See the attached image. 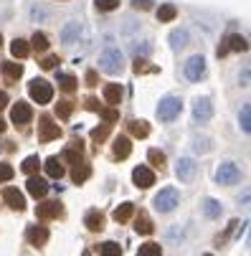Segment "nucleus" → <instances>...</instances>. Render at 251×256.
Returning a JSON list of instances; mask_svg holds the SVG:
<instances>
[{
  "mask_svg": "<svg viewBox=\"0 0 251 256\" xmlns=\"http://www.w3.org/2000/svg\"><path fill=\"white\" fill-rule=\"evenodd\" d=\"M99 114H102V120H106V124L120 120V112H117V109H99Z\"/></svg>",
  "mask_w": 251,
  "mask_h": 256,
  "instance_id": "obj_43",
  "label": "nucleus"
},
{
  "mask_svg": "<svg viewBox=\"0 0 251 256\" xmlns=\"http://www.w3.org/2000/svg\"><path fill=\"white\" fill-rule=\"evenodd\" d=\"M58 137H61V127L51 117H41L38 120V140L41 142H54Z\"/></svg>",
  "mask_w": 251,
  "mask_h": 256,
  "instance_id": "obj_5",
  "label": "nucleus"
},
{
  "mask_svg": "<svg viewBox=\"0 0 251 256\" xmlns=\"http://www.w3.org/2000/svg\"><path fill=\"white\" fill-rule=\"evenodd\" d=\"M84 256H89V254H84Z\"/></svg>",
  "mask_w": 251,
  "mask_h": 256,
  "instance_id": "obj_53",
  "label": "nucleus"
},
{
  "mask_svg": "<svg viewBox=\"0 0 251 256\" xmlns=\"http://www.w3.org/2000/svg\"><path fill=\"white\" fill-rule=\"evenodd\" d=\"M10 117H13L16 124H28L30 117H33V109H30L26 102H18V104H13V109H10Z\"/></svg>",
  "mask_w": 251,
  "mask_h": 256,
  "instance_id": "obj_10",
  "label": "nucleus"
},
{
  "mask_svg": "<svg viewBox=\"0 0 251 256\" xmlns=\"http://www.w3.org/2000/svg\"><path fill=\"white\" fill-rule=\"evenodd\" d=\"M148 158H150V162H152L155 168H160V170L165 168V152H160V150H150Z\"/></svg>",
  "mask_w": 251,
  "mask_h": 256,
  "instance_id": "obj_39",
  "label": "nucleus"
},
{
  "mask_svg": "<svg viewBox=\"0 0 251 256\" xmlns=\"http://www.w3.org/2000/svg\"><path fill=\"white\" fill-rule=\"evenodd\" d=\"M30 41H33V48H36V51H46V48H48V38H46V33H36Z\"/></svg>",
  "mask_w": 251,
  "mask_h": 256,
  "instance_id": "obj_37",
  "label": "nucleus"
},
{
  "mask_svg": "<svg viewBox=\"0 0 251 256\" xmlns=\"http://www.w3.org/2000/svg\"><path fill=\"white\" fill-rule=\"evenodd\" d=\"M0 44H3V38H0Z\"/></svg>",
  "mask_w": 251,
  "mask_h": 256,
  "instance_id": "obj_51",
  "label": "nucleus"
},
{
  "mask_svg": "<svg viewBox=\"0 0 251 256\" xmlns=\"http://www.w3.org/2000/svg\"><path fill=\"white\" fill-rule=\"evenodd\" d=\"M203 74H206V58L203 56H190L186 61V76L190 82H200Z\"/></svg>",
  "mask_w": 251,
  "mask_h": 256,
  "instance_id": "obj_7",
  "label": "nucleus"
},
{
  "mask_svg": "<svg viewBox=\"0 0 251 256\" xmlns=\"http://www.w3.org/2000/svg\"><path fill=\"white\" fill-rule=\"evenodd\" d=\"M193 117H196L198 122H208V120L213 117V104H210V99H198V102L193 104Z\"/></svg>",
  "mask_w": 251,
  "mask_h": 256,
  "instance_id": "obj_11",
  "label": "nucleus"
},
{
  "mask_svg": "<svg viewBox=\"0 0 251 256\" xmlns=\"http://www.w3.org/2000/svg\"><path fill=\"white\" fill-rule=\"evenodd\" d=\"M6 106H8V94L0 92V109H6Z\"/></svg>",
  "mask_w": 251,
  "mask_h": 256,
  "instance_id": "obj_49",
  "label": "nucleus"
},
{
  "mask_svg": "<svg viewBox=\"0 0 251 256\" xmlns=\"http://www.w3.org/2000/svg\"><path fill=\"white\" fill-rule=\"evenodd\" d=\"M162 254V248H160V244H142L140 246V251H137V256H160Z\"/></svg>",
  "mask_w": 251,
  "mask_h": 256,
  "instance_id": "obj_32",
  "label": "nucleus"
},
{
  "mask_svg": "<svg viewBox=\"0 0 251 256\" xmlns=\"http://www.w3.org/2000/svg\"><path fill=\"white\" fill-rule=\"evenodd\" d=\"M112 216H114L117 224H124V221H130V218L134 216V206H132V203H122L120 208H114Z\"/></svg>",
  "mask_w": 251,
  "mask_h": 256,
  "instance_id": "obj_20",
  "label": "nucleus"
},
{
  "mask_svg": "<svg viewBox=\"0 0 251 256\" xmlns=\"http://www.w3.org/2000/svg\"><path fill=\"white\" fill-rule=\"evenodd\" d=\"M28 193H30L33 198H44V196L48 193V182H44L41 178H30V180H28Z\"/></svg>",
  "mask_w": 251,
  "mask_h": 256,
  "instance_id": "obj_16",
  "label": "nucleus"
},
{
  "mask_svg": "<svg viewBox=\"0 0 251 256\" xmlns=\"http://www.w3.org/2000/svg\"><path fill=\"white\" fill-rule=\"evenodd\" d=\"M238 124H241V130L248 134L251 132V106L248 104H244V109H241V117H238Z\"/></svg>",
  "mask_w": 251,
  "mask_h": 256,
  "instance_id": "obj_33",
  "label": "nucleus"
},
{
  "mask_svg": "<svg viewBox=\"0 0 251 256\" xmlns=\"http://www.w3.org/2000/svg\"><path fill=\"white\" fill-rule=\"evenodd\" d=\"M134 71H137V74H155V66H150V64H145V61H142V58H137L134 61Z\"/></svg>",
  "mask_w": 251,
  "mask_h": 256,
  "instance_id": "obj_42",
  "label": "nucleus"
},
{
  "mask_svg": "<svg viewBox=\"0 0 251 256\" xmlns=\"http://www.w3.org/2000/svg\"><path fill=\"white\" fill-rule=\"evenodd\" d=\"M58 86H61V92L71 94V92L76 89V79L71 76V74H61V76H58Z\"/></svg>",
  "mask_w": 251,
  "mask_h": 256,
  "instance_id": "obj_31",
  "label": "nucleus"
},
{
  "mask_svg": "<svg viewBox=\"0 0 251 256\" xmlns=\"http://www.w3.org/2000/svg\"><path fill=\"white\" fill-rule=\"evenodd\" d=\"M180 112H183V102L178 99V96H165V99L160 102V106H158V114H160V120H165V122L175 120Z\"/></svg>",
  "mask_w": 251,
  "mask_h": 256,
  "instance_id": "obj_4",
  "label": "nucleus"
},
{
  "mask_svg": "<svg viewBox=\"0 0 251 256\" xmlns=\"http://www.w3.org/2000/svg\"><path fill=\"white\" fill-rule=\"evenodd\" d=\"M206 256H210V254H206Z\"/></svg>",
  "mask_w": 251,
  "mask_h": 256,
  "instance_id": "obj_52",
  "label": "nucleus"
},
{
  "mask_svg": "<svg viewBox=\"0 0 251 256\" xmlns=\"http://www.w3.org/2000/svg\"><path fill=\"white\" fill-rule=\"evenodd\" d=\"M226 48L228 51H246L248 44H246V38H244L241 33H231L228 38H226Z\"/></svg>",
  "mask_w": 251,
  "mask_h": 256,
  "instance_id": "obj_19",
  "label": "nucleus"
},
{
  "mask_svg": "<svg viewBox=\"0 0 251 256\" xmlns=\"http://www.w3.org/2000/svg\"><path fill=\"white\" fill-rule=\"evenodd\" d=\"M132 180H134V186H137V188H150L152 182H155V175H152V170H150V168L140 165V168H134Z\"/></svg>",
  "mask_w": 251,
  "mask_h": 256,
  "instance_id": "obj_9",
  "label": "nucleus"
},
{
  "mask_svg": "<svg viewBox=\"0 0 251 256\" xmlns=\"http://www.w3.org/2000/svg\"><path fill=\"white\" fill-rule=\"evenodd\" d=\"M38 165H41V160L36 158V155H30V158H26V162H23V172L33 175L36 170H38Z\"/></svg>",
  "mask_w": 251,
  "mask_h": 256,
  "instance_id": "obj_38",
  "label": "nucleus"
},
{
  "mask_svg": "<svg viewBox=\"0 0 251 256\" xmlns=\"http://www.w3.org/2000/svg\"><path fill=\"white\" fill-rule=\"evenodd\" d=\"M79 23H68L66 28H64V33H61V41L64 44H74V36H79Z\"/></svg>",
  "mask_w": 251,
  "mask_h": 256,
  "instance_id": "obj_29",
  "label": "nucleus"
},
{
  "mask_svg": "<svg viewBox=\"0 0 251 256\" xmlns=\"http://www.w3.org/2000/svg\"><path fill=\"white\" fill-rule=\"evenodd\" d=\"M106 137H110V124H102V127H94L92 130V140L94 142H104Z\"/></svg>",
  "mask_w": 251,
  "mask_h": 256,
  "instance_id": "obj_36",
  "label": "nucleus"
},
{
  "mask_svg": "<svg viewBox=\"0 0 251 256\" xmlns=\"http://www.w3.org/2000/svg\"><path fill=\"white\" fill-rule=\"evenodd\" d=\"M26 236H28V244H33V246H44V244L48 241V228H46V226H30Z\"/></svg>",
  "mask_w": 251,
  "mask_h": 256,
  "instance_id": "obj_13",
  "label": "nucleus"
},
{
  "mask_svg": "<svg viewBox=\"0 0 251 256\" xmlns=\"http://www.w3.org/2000/svg\"><path fill=\"white\" fill-rule=\"evenodd\" d=\"M94 3H96V8L104 10V13H110V10L120 8V0H94Z\"/></svg>",
  "mask_w": 251,
  "mask_h": 256,
  "instance_id": "obj_40",
  "label": "nucleus"
},
{
  "mask_svg": "<svg viewBox=\"0 0 251 256\" xmlns=\"http://www.w3.org/2000/svg\"><path fill=\"white\" fill-rule=\"evenodd\" d=\"M130 134L132 137H148L150 134V124L145 120H132L130 122Z\"/></svg>",
  "mask_w": 251,
  "mask_h": 256,
  "instance_id": "obj_21",
  "label": "nucleus"
},
{
  "mask_svg": "<svg viewBox=\"0 0 251 256\" xmlns=\"http://www.w3.org/2000/svg\"><path fill=\"white\" fill-rule=\"evenodd\" d=\"M203 210H206L208 218H218V216H221V203L213 200V198H208V200L203 203Z\"/></svg>",
  "mask_w": 251,
  "mask_h": 256,
  "instance_id": "obj_30",
  "label": "nucleus"
},
{
  "mask_svg": "<svg viewBox=\"0 0 251 256\" xmlns=\"http://www.w3.org/2000/svg\"><path fill=\"white\" fill-rule=\"evenodd\" d=\"M82 152H84V148H82V142H76L74 148H68V150H64V160H66V162H74V165H79V162H82Z\"/></svg>",
  "mask_w": 251,
  "mask_h": 256,
  "instance_id": "obj_25",
  "label": "nucleus"
},
{
  "mask_svg": "<svg viewBox=\"0 0 251 256\" xmlns=\"http://www.w3.org/2000/svg\"><path fill=\"white\" fill-rule=\"evenodd\" d=\"M28 51H30V46H28V41H23V38H16V41L10 44V54H13L16 58H26Z\"/></svg>",
  "mask_w": 251,
  "mask_h": 256,
  "instance_id": "obj_26",
  "label": "nucleus"
},
{
  "mask_svg": "<svg viewBox=\"0 0 251 256\" xmlns=\"http://www.w3.org/2000/svg\"><path fill=\"white\" fill-rule=\"evenodd\" d=\"M175 16H178V8L172 3H165V6L158 8V20L160 23H170V20H175Z\"/></svg>",
  "mask_w": 251,
  "mask_h": 256,
  "instance_id": "obj_22",
  "label": "nucleus"
},
{
  "mask_svg": "<svg viewBox=\"0 0 251 256\" xmlns=\"http://www.w3.org/2000/svg\"><path fill=\"white\" fill-rule=\"evenodd\" d=\"M84 224H86L89 231H102V228H104V216H102L99 210H89V213L84 216Z\"/></svg>",
  "mask_w": 251,
  "mask_h": 256,
  "instance_id": "obj_17",
  "label": "nucleus"
},
{
  "mask_svg": "<svg viewBox=\"0 0 251 256\" xmlns=\"http://www.w3.org/2000/svg\"><path fill=\"white\" fill-rule=\"evenodd\" d=\"M3 200H6L13 210H23V208H26V198H23V193H20L18 188H6V190H3Z\"/></svg>",
  "mask_w": 251,
  "mask_h": 256,
  "instance_id": "obj_12",
  "label": "nucleus"
},
{
  "mask_svg": "<svg viewBox=\"0 0 251 256\" xmlns=\"http://www.w3.org/2000/svg\"><path fill=\"white\" fill-rule=\"evenodd\" d=\"M99 68L104 71V74H122V68H124V58L117 48H106L102 56H99Z\"/></svg>",
  "mask_w": 251,
  "mask_h": 256,
  "instance_id": "obj_1",
  "label": "nucleus"
},
{
  "mask_svg": "<svg viewBox=\"0 0 251 256\" xmlns=\"http://www.w3.org/2000/svg\"><path fill=\"white\" fill-rule=\"evenodd\" d=\"M130 152H132V142L127 137H117L114 140V158L124 160V158H130Z\"/></svg>",
  "mask_w": 251,
  "mask_h": 256,
  "instance_id": "obj_18",
  "label": "nucleus"
},
{
  "mask_svg": "<svg viewBox=\"0 0 251 256\" xmlns=\"http://www.w3.org/2000/svg\"><path fill=\"white\" fill-rule=\"evenodd\" d=\"M28 94L33 96V102H38V104H48V102L54 99V89H51V84L44 82V79H33V82L28 84Z\"/></svg>",
  "mask_w": 251,
  "mask_h": 256,
  "instance_id": "obj_3",
  "label": "nucleus"
},
{
  "mask_svg": "<svg viewBox=\"0 0 251 256\" xmlns=\"http://www.w3.org/2000/svg\"><path fill=\"white\" fill-rule=\"evenodd\" d=\"M71 112H74V102H58V106H56V114L61 117V120H68L71 117Z\"/></svg>",
  "mask_w": 251,
  "mask_h": 256,
  "instance_id": "obj_34",
  "label": "nucleus"
},
{
  "mask_svg": "<svg viewBox=\"0 0 251 256\" xmlns=\"http://www.w3.org/2000/svg\"><path fill=\"white\" fill-rule=\"evenodd\" d=\"M186 38H188V33H186V30H175V33L170 36L172 48H180V46H186Z\"/></svg>",
  "mask_w": 251,
  "mask_h": 256,
  "instance_id": "obj_41",
  "label": "nucleus"
},
{
  "mask_svg": "<svg viewBox=\"0 0 251 256\" xmlns=\"http://www.w3.org/2000/svg\"><path fill=\"white\" fill-rule=\"evenodd\" d=\"M180 203V193H178L175 188H162L158 196H155V208L160 213H170L175 210V206Z\"/></svg>",
  "mask_w": 251,
  "mask_h": 256,
  "instance_id": "obj_2",
  "label": "nucleus"
},
{
  "mask_svg": "<svg viewBox=\"0 0 251 256\" xmlns=\"http://www.w3.org/2000/svg\"><path fill=\"white\" fill-rule=\"evenodd\" d=\"M86 84L89 86H96V71H86Z\"/></svg>",
  "mask_w": 251,
  "mask_h": 256,
  "instance_id": "obj_48",
  "label": "nucleus"
},
{
  "mask_svg": "<svg viewBox=\"0 0 251 256\" xmlns=\"http://www.w3.org/2000/svg\"><path fill=\"white\" fill-rule=\"evenodd\" d=\"M104 99L110 102V104H120V99H122V86H120V84H106V86H104Z\"/></svg>",
  "mask_w": 251,
  "mask_h": 256,
  "instance_id": "obj_24",
  "label": "nucleus"
},
{
  "mask_svg": "<svg viewBox=\"0 0 251 256\" xmlns=\"http://www.w3.org/2000/svg\"><path fill=\"white\" fill-rule=\"evenodd\" d=\"M16 175V170L8 165V162H0V182H6V180H10Z\"/></svg>",
  "mask_w": 251,
  "mask_h": 256,
  "instance_id": "obj_44",
  "label": "nucleus"
},
{
  "mask_svg": "<svg viewBox=\"0 0 251 256\" xmlns=\"http://www.w3.org/2000/svg\"><path fill=\"white\" fill-rule=\"evenodd\" d=\"M102 256H122L120 244H114V241H106V244H102Z\"/></svg>",
  "mask_w": 251,
  "mask_h": 256,
  "instance_id": "obj_35",
  "label": "nucleus"
},
{
  "mask_svg": "<svg viewBox=\"0 0 251 256\" xmlns=\"http://www.w3.org/2000/svg\"><path fill=\"white\" fill-rule=\"evenodd\" d=\"M3 132H6V120L0 117V134H3Z\"/></svg>",
  "mask_w": 251,
  "mask_h": 256,
  "instance_id": "obj_50",
  "label": "nucleus"
},
{
  "mask_svg": "<svg viewBox=\"0 0 251 256\" xmlns=\"http://www.w3.org/2000/svg\"><path fill=\"white\" fill-rule=\"evenodd\" d=\"M134 228H137V234H142V236H150L152 231H155V226H152V221L145 216V213H140L137 216V224H134Z\"/></svg>",
  "mask_w": 251,
  "mask_h": 256,
  "instance_id": "obj_23",
  "label": "nucleus"
},
{
  "mask_svg": "<svg viewBox=\"0 0 251 256\" xmlns=\"http://www.w3.org/2000/svg\"><path fill=\"white\" fill-rule=\"evenodd\" d=\"M64 213L61 203L58 200H48V203H41L38 208H36V216L41 218V221H48V218H58Z\"/></svg>",
  "mask_w": 251,
  "mask_h": 256,
  "instance_id": "obj_8",
  "label": "nucleus"
},
{
  "mask_svg": "<svg viewBox=\"0 0 251 256\" xmlns=\"http://www.w3.org/2000/svg\"><path fill=\"white\" fill-rule=\"evenodd\" d=\"M89 175H92V168H89V165H84V162H79L74 170H71V178H74V182H84Z\"/></svg>",
  "mask_w": 251,
  "mask_h": 256,
  "instance_id": "obj_28",
  "label": "nucleus"
},
{
  "mask_svg": "<svg viewBox=\"0 0 251 256\" xmlns=\"http://www.w3.org/2000/svg\"><path fill=\"white\" fill-rule=\"evenodd\" d=\"M134 8L137 10H148V8H152V3L150 0H134Z\"/></svg>",
  "mask_w": 251,
  "mask_h": 256,
  "instance_id": "obj_46",
  "label": "nucleus"
},
{
  "mask_svg": "<svg viewBox=\"0 0 251 256\" xmlns=\"http://www.w3.org/2000/svg\"><path fill=\"white\" fill-rule=\"evenodd\" d=\"M46 172H48V178H61V175H64L61 160H58V158H48V160H46Z\"/></svg>",
  "mask_w": 251,
  "mask_h": 256,
  "instance_id": "obj_27",
  "label": "nucleus"
},
{
  "mask_svg": "<svg viewBox=\"0 0 251 256\" xmlns=\"http://www.w3.org/2000/svg\"><path fill=\"white\" fill-rule=\"evenodd\" d=\"M41 66H44V68H56V66H58V56H46V58L41 61Z\"/></svg>",
  "mask_w": 251,
  "mask_h": 256,
  "instance_id": "obj_45",
  "label": "nucleus"
},
{
  "mask_svg": "<svg viewBox=\"0 0 251 256\" xmlns=\"http://www.w3.org/2000/svg\"><path fill=\"white\" fill-rule=\"evenodd\" d=\"M216 180L221 182V186H234V182H238V180H241L238 165H236V162H224V165L218 168V172H216Z\"/></svg>",
  "mask_w": 251,
  "mask_h": 256,
  "instance_id": "obj_6",
  "label": "nucleus"
},
{
  "mask_svg": "<svg viewBox=\"0 0 251 256\" xmlns=\"http://www.w3.org/2000/svg\"><path fill=\"white\" fill-rule=\"evenodd\" d=\"M178 178H180L183 182H190L193 180V175H196V162L190 160V158H183L180 162H178Z\"/></svg>",
  "mask_w": 251,
  "mask_h": 256,
  "instance_id": "obj_14",
  "label": "nucleus"
},
{
  "mask_svg": "<svg viewBox=\"0 0 251 256\" xmlns=\"http://www.w3.org/2000/svg\"><path fill=\"white\" fill-rule=\"evenodd\" d=\"M3 76H6V82H18L20 76H23V66L20 64H16V61H8V64H3Z\"/></svg>",
  "mask_w": 251,
  "mask_h": 256,
  "instance_id": "obj_15",
  "label": "nucleus"
},
{
  "mask_svg": "<svg viewBox=\"0 0 251 256\" xmlns=\"http://www.w3.org/2000/svg\"><path fill=\"white\" fill-rule=\"evenodd\" d=\"M84 106H86V109H92V112H99V109H102V106L96 104V99H92V96L86 99V104H84Z\"/></svg>",
  "mask_w": 251,
  "mask_h": 256,
  "instance_id": "obj_47",
  "label": "nucleus"
}]
</instances>
